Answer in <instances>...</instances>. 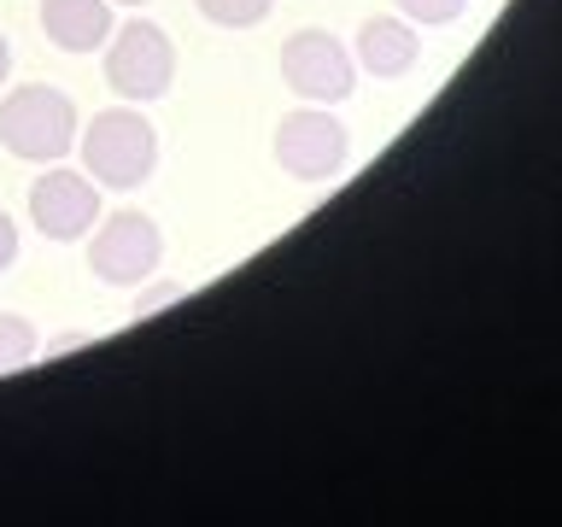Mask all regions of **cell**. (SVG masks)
Listing matches in <instances>:
<instances>
[{
    "mask_svg": "<svg viewBox=\"0 0 562 527\" xmlns=\"http://www.w3.org/2000/svg\"><path fill=\"white\" fill-rule=\"evenodd\" d=\"M117 7H147V0H117Z\"/></svg>",
    "mask_w": 562,
    "mask_h": 527,
    "instance_id": "obj_15",
    "label": "cell"
},
{
    "mask_svg": "<svg viewBox=\"0 0 562 527\" xmlns=\"http://www.w3.org/2000/svg\"><path fill=\"white\" fill-rule=\"evenodd\" d=\"M42 30L65 53H94L112 42V0H42Z\"/></svg>",
    "mask_w": 562,
    "mask_h": 527,
    "instance_id": "obj_8",
    "label": "cell"
},
{
    "mask_svg": "<svg viewBox=\"0 0 562 527\" xmlns=\"http://www.w3.org/2000/svg\"><path fill=\"white\" fill-rule=\"evenodd\" d=\"M176 77V47L170 35L147 24V18H130L123 30H112V47H105V82L117 88L123 100H158Z\"/></svg>",
    "mask_w": 562,
    "mask_h": 527,
    "instance_id": "obj_3",
    "label": "cell"
},
{
    "mask_svg": "<svg viewBox=\"0 0 562 527\" xmlns=\"http://www.w3.org/2000/svg\"><path fill=\"white\" fill-rule=\"evenodd\" d=\"M469 0H398V12L411 18V24H451V18H463Z\"/></svg>",
    "mask_w": 562,
    "mask_h": 527,
    "instance_id": "obj_12",
    "label": "cell"
},
{
    "mask_svg": "<svg viewBox=\"0 0 562 527\" xmlns=\"http://www.w3.org/2000/svg\"><path fill=\"white\" fill-rule=\"evenodd\" d=\"M30 358H35V328H30V316L0 311V375H7V369H24Z\"/></svg>",
    "mask_w": 562,
    "mask_h": 527,
    "instance_id": "obj_11",
    "label": "cell"
},
{
    "mask_svg": "<svg viewBox=\"0 0 562 527\" xmlns=\"http://www.w3.org/2000/svg\"><path fill=\"white\" fill-rule=\"evenodd\" d=\"M12 258H18V223L0 211V270H12Z\"/></svg>",
    "mask_w": 562,
    "mask_h": 527,
    "instance_id": "obj_13",
    "label": "cell"
},
{
    "mask_svg": "<svg viewBox=\"0 0 562 527\" xmlns=\"http://www.w3.org/2000/svg\"><path fill=\"white\" fill-rule=\"evenodd\" d=\"M77 105L70 94L59 88H12L7 100H0V147L12 158H30V165H53V158H65L77 147Z\"/></svg>",
    "mask_w": 562,
    "mask_h": 527,
    "instance_id": "obj_1",
    "label": "cell"
},
{
    "mask_svg": "<svg viewBox=\"0 0 562 527\" xmlns=\"http://www.w3.org/2000/svg\"><path fill=\"white\" fill-rule=\"evenodd\" d=\"M193 7H200L217 30H252V24L270 18L276 0H193Z\"/></svg>",
    "mask_w": 562,
    "mask_h": 527,
    "instance_id": "obj_10",
    "label": "cell"
},
{
    "mask_svg": "<svg viewBox=\"0 0 562 527\" xmlns=\"http://www.w3.org/2000/svg\"><path fill=\"white\" fill-rule=\"evenodd\" d=\"M7 70H12V47H7V35H0V82H7Z\"/></svg>",
    "mask_w": 562,
    "mask_h": 527,
    "instance_id": "obj_14",
    "label": "cell"
},
{
    "mask_svg": "<svg viewBox=\"0 0 562 527\" xmlns=\"http://www.w3.org/2000/svg\"><path fill=\"white\" fill-rule=\"evenodd\" d=\"M276 158L288 176H299V182H328V176H340V165H346V130L328 117V105L288 112L276 130Z\"/></svg>",
    "mask_w": 562,
    "mask_h": 527,
    "instance_id": "obj_6",
    "label": "cell"
},
{
    "mask_svg": "<svg viewBox=\"0 0 562 527\" xmlns=\"http://www.w3.org/2000/svg\"><path fill=\"white\" fill-rule=\"evenodd\" d=\"M281 77L299 100L311 105H340L351 88H358V65H351V53L334 42L323 30H299L288 35V47H281Z\"/></svg>",
    "mask_w": 562,
    "mask_h": 527,
    "instance_id": "obj_5",
    "label": "cell"
},
{
    "mask_svg": "<svg viewBox=\"0 0 562 527\" xmlns=\"http://www.w3.org/2000/svg\"><path fill=\"white\" fill-rule=\"evenodd\" d=\"M30 223L47 240H82L100 223V188L77 170H47L30 188Z\"/></svg>",
    "mask_w": 562,
    "mask_h": 527,
    "instance_id": "obj_7",
    "label": "cell"
},
{
    "mask_svg": "<svg viewBox=\"0 0 562 527\" xmlns=\"http://www.w3.org/2000/svg\"><path fill=\"white\" fill-rule=\"evenodd\" d=\"M158 258H165V235H158V223L147 211H117V217H105L94 246H88V270L100 281H112V288H140V281H153Z\"/></svg>",
    "mask_w": 562,
    "mask_h": 527,
    "instance_id": "obj_4",
    "label": "cell"
},
{
    "mask_svg": "<svg viewBox=\"0 0 562 527\" xmlns=\"http://www.w3.org/2000/svg\"><path fill=\"white\" fill-rule=\"evenodd\" d=\"M416 53H422V42L404 18H369L358 30V65L375 70V77H404L416 65Z\"/></svg>",
    "mask_w": 562,
    "mask_h": 527,
    "instance_id": "obj_9",
    "label": "cell"
},
{
    "mask_svg": "<svg viewBox=\"0 0 562 527\" xmlns=\"http://www.w3.org/2000/svg\"><path fill=\"white\" fill-rule=\"evenodd\" d=\"M82 141V165L94 182L105 188H140L158 165V135L153 123L135 112V105H112V112H94V123L77 135Z\"/></svg>",
    "mask_w": 562,
    "mask_h": 527,
    "instance_id": "obj_2",
    "label": "cell"
}]
</instances>
